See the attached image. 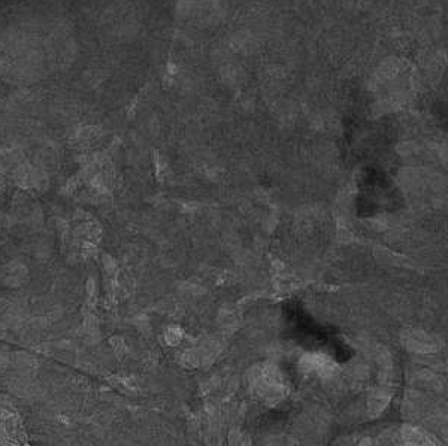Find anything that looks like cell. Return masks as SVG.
Instances as JSON below:
<instances>
[{
    "instance_id": "6da1fadb",
    "label": "cell",
    "mask_w": 448,
    "mask_h": 446,
    "mask_svg": "<svg viewBox=\"0 0 448 446\" xmlns=\"http://www.w3.org/2000/svg\"><path fill=\"white\" fill-rule=\"evenodd\" d=\"M181 339H182V331H181L179 327L170 325L165 330V341H166L168 345L175 347L181 342Z\"/></svg>"
}]
</instances>
